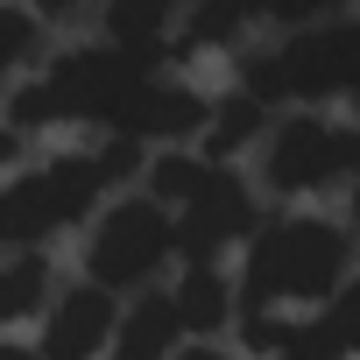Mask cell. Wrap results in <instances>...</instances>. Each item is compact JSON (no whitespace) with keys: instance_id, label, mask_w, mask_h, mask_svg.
<instances>
[{"instance_id":"ba28073f","label":"cell","mask_w":360,"mask_h":360,"mask_svg":"<svg viewBox=\"0 0 360 360\" xmlns=\"http://www.w3.org/2000/svg\"><path fill=\"white\" fill-rule=\"evenodd\" d=\"M176 15H184V0H106V43L162 71V57H169V43H176V36H169ZM176 29H184V22H176Z\"/></svg>"},{"instance_id":"9a60e30c","label":"cell","mask_w":360,"mask_h":360,"mask_svg":"<svg viewBox=\"0 0 360 360\" xmlns=\"http://www.w3.org/2000/svg\"><path fill=\"white\" fill-rule=\"evenodd\" d=\"M22 8H36V15H50V22H57V15H71V8H85V0H22Z\"/></svg>"},{"instance_id":"4fadbf2b","label":"cell","mask_w":360,"mask_h":360,"mask_svg":"<svg viewBox=\"0 0 360 360\" xmlns=\"http://www.w3.org/2000/svg\"><path fill=\"white\" fill-rule=\"evenodd\" d=\"M318 325L332 332V346H339L346 360L360 353V276H353V283H346V290H339V297L325 304V318H318Z\"/></svg>"},{"instance_id":"7c38bea8","label":"cell","mask_w":360,"mask_h":360,"mask_svg":"<svg viewBox=\"0 0 360 360\" xmlns=\"http://www.w3.org/2000/svg\"><path fill=\"white\" fill-rule=\"evenodd\" d=\"M43 290H50V262L36 248H15L8 255V297H0V311H8L15 325L22 318H43Z\"/></svg>"},{"instance_id":"5b68a950","label":"cell","mask_w":360,"mask_h":360,"mask_svg":"<svg viewBox=\"0 0 360 360\" xmlns=\"http://www.w3.org/2000/svg\"><path fill=\"white\" fill-rule=\"evenodd\" d=\"M353 176H360V127H332L318 113H290L262 141V184L276 198L339 191V184H353Z\"/></svg>"},{"instance_id":"7a4b0ae2","label":"cell","mask_w":360,"mask_h":360,"mask_svg":"<svg viewBox=\"0 0 360 360\" xmlns=\"http://www.w3.org/2000/svg\"><path fill=\"white\" fill-rule=\"evenodd\" d=\"M134 169H141V141H127V134H113L92 155H50V162L22 169L15 184L0 191V233H8V248H36V240L78 226Z\"/></svg>"},{"instance_id":"52a82bcc","label":"cell","mask_w":360,"mask_h":360,"mask_svg":"<svg viewBox=\"0 0 360 360\" xmlns=\"http://www.w3.org/2000/svg\"><path fill=\"white\" fill-rule=\"evenodd\" d=\"M120 318H127V311H120L113 290L78 283V290L50 297V311H43V353H50V360H99V353H113Z\"/></svg>"},{"instance_id":"2e32d148","label":"cell","mask_w":360,"mask_h":360,"mask_svg":"<svg viewBox=\"0 0 360 360\" xmlns=\"http://www.w3.org/2000/svg\"><path fill=\"white\" fill-rule=\"evenodd\" d=\"M0 360H50V353H43V346H8Z\"/></svg>"},{"instance_id":"3957f363","label":"cell","mask_w":360,"mask_h":360,"mask_svg":"<svg viewBox=\"0 0 360 360\" xmlns=\"http://www.w3.org/2000/svg\"><path fill=\"white\" fill-rule=\"evenodd\" d=\"M148 198L176 212V255L184 262H219L233 240H255V198L233 176V162H212L198 148H169L148 162Z\"/></svg>"},{"instance_id":"e0dca14e","label":"cell","mask_w":360,"mask_h":360,"mask_svg":"<svg viewBox=\"0 0 360 360\" xmlns=\"http://www.w3.org/2000/svg\"><path fill=\"white\" fill-rule=\"evenodd\" d=\"M346 198H353V226H360V176H353V184H346Z\"/></svg>"},{"instance_id":"5bb4252c","label":"cell","mask_w":360,"mask_h":360,"mask_svg":"<svg viewBox=\"0 0 360 360\" xmlns=\"http://www.w3.org/2000/svg\"><path fill=\"white\" fill-rule=\"evenodd\" d=\"M36 22H43V15L22 8V0H15V8H0V57H8V71L36 57Z\"/></svg>"},{"instance_id":"6da1fadb","label":"cell","mask_w":360,"mask_h":360,"mask_svg":"<svg viewBox=\"0 0 360 360\" xmlns=\"http://www.w3.org/2000/svg\"><path fill=\"white\" fill-rule=\"evenodd\" d=\"M353 233L311 212H283L248 240L240 262V311H276V304H332L353 276Z\"/></svg>"},{"instance_id":"9c48e42d","label":"cell","mask_w":360,"mask_h":360,"mask_svg":"<svg viewBox=\"0 0 360 360\" xmlns=\"http://www.w3.org/2000/svg\"><path fill=\"white\" fill-rule=\"evenodd\" d=\"M169 297H176V318H184V332H198V339L226 332L233 311H240V290L226 283L219 262H184V276L169 283Z\"/></svg>"},{"instance_id":"8fae6325","label":"cell","mask_w":360,"mask_h":360,"mask_svg":"<svg viewBox=\"0 0 360 360\" xmlns=\"http://www.w3.org/2000/svg\"><path fill=\"white\" fill-rule=\"evenodd\" d=\"M269 106L255 99V92H233L226 106H212V127L198 134V155H212V162H233L248 141H269Z\"/></svg>"},{"instance_id":"8992f818","label":"cell","mask_w":360,"mask_h":360,"mask_svg":"<svg viewBox=\"0 0 360 360\" xmlns=\"http://www.w3.org/2000/svg\"><path fill=\"white\" fill-rule=\"evenodd\" d=\"M169 255H176V212L155 198H120L85 248V283L120 297V290H141Z\"/></svg>"},{"instance_id":"30bf717a","label":"cell","mask_w":360,"mask_h":360,"mask_svg":"<svg viewBox=\"0 0 360 360\" xmlns=\"http://www.w3.org/2000/svg\"><path fill=\"white\" fill-rule=\"evenodd\" d=\"M176 339H184V318H176V297L155 290V297H134V311L120 318V339H113V360H169Z\"/></svg>"},{"instance_id":"277c9868","label":"cell","mask_w":360,"mask_h":360,"mask_svg":"<svg viewBox=\"0 0 360 360\" xmlns=\"http://www.w3.org/2000/svg\"><path fill=\"white\" fill-rule=\"evenodd\" d=\"M240 92L262 106H325V99H360V15L353 22H318L262 57L240 64Z\"/></svg>"}]
</instances>
